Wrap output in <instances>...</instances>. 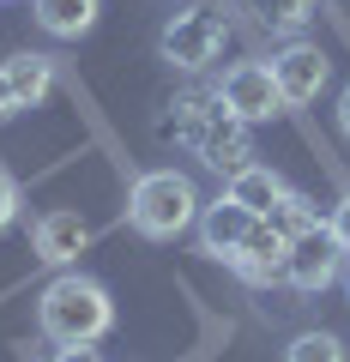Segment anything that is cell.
Segmentation results:
<instances>
[{"label": "cell", "instance_id": "obj_5", "mask_svg": "<svg viewBox=\"0 0 350 362\" xmlns=\"http://www.w3.org/2000/svg\"><path fill=\"white\" fill-rule=\"evenodd\" d=\"M338 278H344V247H338V235L326 230V223L290 235V259H284V284L290 290L320 296V290H332Z\"/></svg>", "mask_w": 350, "mask_h": 362}, {"label": "cell", "instance_id": "obj_19", "mask_svg": "<svg viewBox=\"0 0 350 362\" xmlns=\"http://www.w3.org/2000/svg\"><path fill=\"white\" fill-rule=\"evenodd\" d=\"M6 115H18V103H13V85H6V66H0V121Z\"/></svg>", "mask_w": 350, "mask_h": 362}, {"label": "cell", "instance_id": "obj_2", "mask_svg": "<svg viewBox=\"0 0 350 362\" xmlns=\"http://www.w3.org/2000/svg\"><path fill=\"white\" fill-rule=\"evenodd\" d=\"M199 206H206V199H199V187L182 169H145V175L133 181V194H127V223L145 242H175V235L194 230Z\"/></svg>", "mask_w": 350, "mask_h": 362}, {"label": "cell", "instance_id": "obj_17", "mask_svg": "<svg viewBox=\"0 0 350 362\" xmlns=\"http://www.w3.org/2000/svg\"><path fill=\"white\" fill-rule=\"evenodd\" d=\"M326 230L338 235V247H344V259H350V194H344V199L332 206V218H326Z\"/></svg>", "mask_w": 350, "mask_h": 362}, {"label": "cell", "instance_id": "obj_10", "mask_svg": "<svg viewBox=\"0 0 350 362\" xmlns=\"http://www.w3.org/2000/svg\"><path fill=\"white\" fill-rule=\"evenodd\" d=\"M6 85H13V103L18 109H42L54 90V61L49 54H6Z\"/></svg>", "mask_w": 350, "mask_h": 362}, {"label": "cell", "instance_id": "obj_14", "mask_svg": "<svg viewBox=\"0 0 350 362\" xmlns=\"http://www.w3.org/2000/svg\"><path fill=\"white\" fill-rule=\"evenodd\" d=\"M247 6H254V18H259V25L290 30V37H296V30L314 18V6H320V0H247Z\"/></svg>", "mask_w": 350, "mask_h": 362}, {"label": "cell", "instance_id": "obj_3", "mask_svg": "<svg viewBox=\"0 0 350 362\" xmlns=\"http://www.w3.org/2000/svg\"><path fill=\"white\" fill-rule=\"evenodd\" d=\"M157 49H163V61L175 73H206L218 61V49H223V18L211 6H182V13H169Z\"/></svg>", "mask_w": 350, "mask_h": 362}, {"label": "cell", "instance_id": "obj_12", "mask_svg": "<svg viewBox=\"0 0 350 362\" xmlns=\"http://www.w3.org/2000/svg\"><path fill=\"white\" fill-rule=\"evenodd\" d=\"M223 194H230V199H242V206L254 211V218H266V211H272L278 199L290 194V181L278 175V169H266V163H242V169L230 175V187H223Z\"/></svg>", "mask_w": 350, "mask_h": 362}, {"label": "cell", "instance_id": "obj_4", "mask_svg": "<svg viewBox=\"0 0 350 362\" xmlns=\"http://www.w3.org/2000/svg\"><path fill=\"white\" fill-rule=\"evenodd\" d=\"M211 103L230 109L235 121H247V127H254V121L284 115V90H278V78H272V66H266V61H235L230 73L218 78Z\"/></svg>", "mask_w": 350, "mask_h": 362}, {"label": "cell", "instance_id": "obj_16", "mask_svg": "<svg viewBox=\"0 0 350 362\" xmlns=\"http://www.w3.org/2000/svg\"><path fill=\"white\" fill-rule=\"evenodd\" d=\"M18 206H25V194H18V181L6 175V169H0V235H6V230L18 223Z\"/></svg>", "mask_w": 350, "mask_h": 362}, {"label": "cell", "instance_id": "obj_6", "mask_svg": "<svg viewBox=\"0 0 350 362\" xmlns=\"http://www.w3.org/2000/svg\"><path fill=\"white\" fill-rule=\"evenodd\" d=\"M284 259H290V235L278 230L272 218H259L254 230H247V242L235 247L223 266L242 278V284H254V290H272V284H284Z\"/></svg>", "mask_w": 350, "mask_h": 362}, {"label": "cell", "instance_id": "obj_7", "mask_svg": "<svg viewBox=\"0 0 350 362\" xmlns=\"http://www.w3.org/2000/svg\"><path fill=\"white\" fill-rule=\"evenodd\" d=\"M272 78L278 90H284V103H314L326 90V78H332V61L320 54V42H284V49L272 54Z\"/></svg>", "mask_w": 350, "mask_h": 362}, {"label": "cell", "instance_id": "obj_8", "mask_svg": "<svg viewBox=\"0 0 350 362\" xmlns=\"http://www.w3.org/2000/svg\"><path fill=\"white\" fill-rule=\"evenodd\" d=\"M254 223H259V218L242 206V199H230V194L206 199V206H199V218H194V230H199V254L230 259L235 247L247 242V230H254Z\"/></svg>", "mask_w": 350, "mask_h": 362}, {"label": "cell", "instance_id": "obj_1", "mask_svg": "<svg viewBox=\"0 0 350 362\" xmlns=\"http://www.w3.org/2000/svg\"><path fill=\"white\" fill-rule=\"evenodd\" d=\"M109 326H115V296H109L97 278L85 272H61L54 284H42L37 296V332L61 344H103Z\"/></svg>", "mask_w": 350, "mask_h": 362}, {"label": "cell", "instance_id": "obj_20", "mask_svg": "<svg viewBox=\"0 0 350 362\" xmlns=\"http://www.w3.org/2000/svg\"><path fill=\"white\" fill-rule=\"evenodd\" d=\"M338 133H344V139H350V85L338 90Z\"/></svg>", "mask_w": 350, "mask_h": 362}, {"label": "cell", "instance_id": "obj_11", "mask_svg": "<svg viewBox=\"0 0 350 362\" xmlns=\"http://www.w3.org/2000/svg\"><path fill=\"white\" fill-rule=\"evenodd\" d=\"M97 13H103V0H30V18L61 42H78L97 25Z\"/></svg>", "mask_w": 350, "mask_h": 362}, {"label": "cell", "instance_id": "obj_18", "mask_svg": "<svg viewBox=\"0 0 350 362\" xmlns=\"http://www.w3.org/2000/svg\"><path fill=\"white\" fill-rule=\"evenodd\" d=\"M49 362H103V350H97V344H61Z\"/></svg>", "mask_w": 350, "mask_h": 362}, {"label": "cell", "instance_id": "obj_15", "mask_svg": "<svg viewBox=\"0 0 350 362\" xmlns=\"http://www.w3.org/2000/svg\"><path fill=\"white\" fill-rule=\"evenodd\" d=\"M266 218H272L284 235H302V230H314V223H326V218H320V206H314L308 194H296V187H290V194L278 199V206L266 211Z\"/></svg>", "mask_w": 350, "mask_h": 362}, {"label": "cell", "instance_id": "obj_13", "mask_svg": "<svg viewBox=\"0 0 350 362\" xmlns=\"http://www.w3.org/2000/svg\"><path fill=\"white\" fill-rule=\"evenodd\" d=\"M284 362H350V350L338 332H296L284 344Z\"/></svg>", "mask_w": 350, "mask_h": 362}, {"label": "cell", "instance_id": "obj_9", "mask_svg": "<svg viewBox=\"0 0 350 362\" xmlns=\"http://www.w3.org/2000/svg\"><path fill=\"white\" fill-rule=\"evenodd\" d=\"M30 247H37V259H49V266H73V259L91 247V223L78 218V211H42V218L30 223Z\"/></svg>", "mask_w": 350, "mask_h": 362}]
</instances>
